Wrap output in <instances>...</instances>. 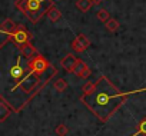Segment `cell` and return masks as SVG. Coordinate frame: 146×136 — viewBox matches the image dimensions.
Wrapping results in <instances>:
<instances>
[{"label": "cell", "mask_w": 146, "mask_h": 136, "mask_svg": "<svg viewBox=\"0 0 146 136\" xmlns=\"http://www.w3.org/2000/svg\"><path fill=\"white\" fill-rule=\"evenodd\" d=\"M54 133H56L57 136H67L69 127H67L64 123H59V125L56 126V129H54Z\"/></svg>", "instance_id": "obj_16"}, {"label": "cell", "mask_w": 146, "mask_h": 136, "mask_svg": "<svg viewBox=\"0 0 146 136\" xmlns=\"http://www.w3.org/2000/svg\"><path fill=\"white\" fill-rule=\"evenodd\" d=\"M78 60H79V59H78L75 54L69 53V54H66V56L62 59L60 64H62V67H63V69H64L66 72H72L73 69H75V66H76Z\"/></svg>", "instance_id": "obj_7"}, {"label": "cell", "mask_w": 146, "mask_h": 136, "mask_svg": "<svg viewBox=\"0 0 146 136\" xmlns=\"http://www.w3.org/2000/svg\"><path fill=\"white\" fill-rule=\"evenodd\" d=\"M126 99L127 96L105 76H100L96 82H88L82 88L80 96V102L102 122H106Z\"/></svg>", "instance_id": "obj_1"}, {"label": "cell", "mask_w": 146, "mask_h": 136, "mask_svg": "<svg viewBox=\"0 0 146 136\" xmlns=\"http://www.w3.org/2000/svg\"><path fill=\"white\" fill-rule=\"evenodd\" d=\"M12 110H13L12 106L5 100V98H0V120L3 122V120L12 113Z\"/></svg>", "instance_id": "obj_9"}, {"label": "cell", "mask_w": 146, "mask_h": 136, "mask_svg": "<svg viewBox=\"0 0 146 136\" xmlns=\"http://www.w3.org/2000/svg\"><path fill=\"white\" fill-rule=\"evenodd\" d=\"M95 5L93 0H78L76 2V9L80 10L82 13H86L92 9V6Z\"/></svg>", "instance_id": "obj_11"}, {"label": "cell", "mask_w": 146, "mask_h": 136, "mask_svg": "<svg viewBox=\"0 0 146 136\" xmlns=\"http://www.w3.org/2000/svg\"><path fill=\"white\" fill-rule=\"evenodd\" d=\"M20 53H22L23 57H26V59H32V57H35V56L37 54V49H36L33 44L26 43V44L20 46Z\"/></svg>", "instance_id": "obj_8"}, {"label": "cell", "mask_w": 146, "mask_h": 136, "mask_svg": "<svg viewBox=\"0 0 146 136\" xmlns=\"http://www.w3.org/2000/svg\"><path fill=\"white\" fill-rule=\"evenodd\" d=\"M16 9L20 10L32 23L42 20L49 9L54 6L53 0H16Z\"/></svg>", "instance_id": "obj_2"}, {"label": "cell", "mask_w": 146, "mask_h": 136, "mask_svg": "<svg viewBox=\"0 0 146 136\" xmlns=\"http://www.w3.org/2000/svg\"><path fill=\"white\" fill-rule=\"evenodd\" d=\"M0 30H5V32L13 34V33L17 30V25H16L12 19H6V20L2 23V27H0Z\"/></svg>", "instance_id": "obj_12"}, {"label": "cell", "mask_w": 146, "mask_h": 136, "mask_svg": "<svg viewBox=\"0 0 146 136\" xmlns=\"http://www.w3.org/2000/svg\"><path fill=\"white\" fill-rule=\"evenodd\" d=\"M105 27L109 30V32H116L119 27H120V25H119V22L116 20V19H113V17H110L106 23H105Z\"/></svg>", "instance_id": "obj_14"}, {"label": "cell", "mask_w": 146, "mask_h": 136, "mask_svg": "<svg viewBox=\"0 0 146 136\" xmlns=\"http://www.w3.org/2000/svg\"><path fill=\"white\" fill-rule=\"evenodd\" d=\"M96 17H98L102 23H106V22L110 19V15H109V12H108L106 9H100V10L96 13Z\"/></svg>", "instance_id": "obj_17"}, {"label": "cell", "mask_w": 146, "mask_h": 136, "mask_svg": "<svg viewBox=\"0 0 146 136\" xmlns=\"http://www.w3.org/2000/svg\"><path fill=\"white\" fill-rule=\"evenodd\" d=\"M53 86H54V89H56L57 92H64L66 88H67V83H66L64 79H57V80H54Z\"/></svg>", "instance_id": "obj_19"}, {"label": "cell", "mask_w": 146, "mask_h": 136, "mask_svg": "<svg viewBox=\"0 0 146 136\" xmlns=\"http://www.w3.org/2000/svg\"><path fill=\"white\" fill-rule=\"evenodd\" d=\"M12 37H13L12 33H7V32H5V30H0V47L6 46V43H7L9 40H12Z\"/></svg>", "instance_id": "obj_15"}, {"label": "cell", "mask_w": 146, "mask_h": 136, "mask_svg": "<svg viewBox=\"0 0 146 136\" xmlns=\"http://www.w3.org/2000/svg\"><path fill=\"white\" fill-rule=\"evenodd\" d=\"M72 73H75L78 78H80V79H88L89 76H90V69H89V66L83 62V60H78V63H76V66H75V69L72 70Z\"/></svg>", "instance_id": "obj_6"}, {"label": "cell", "mask_w": 146, "mask_h": 136, "mask_svg": "<svg viewBox=\"0 0 146 136\" xmlns=\"http://www.w3.org/2000/svg\"><path fill=\"white\" fill-rule=\"evenodd\" d=\"M25 75H26V72H25L23 67L20 66V57H19V59H17V63L10 67V76H12L13 79H20V78H23Z\"/></svg>", "instance_id": "obj_10"}, {"label": "cell", "mask_w": 146, "mask_h": 136, "mask_svg": "<svg viewBox=\"0 0 146 136\" xmlns=\"http://www.w3.org/2000/svg\"><path fill=\"white\" fill-rule=\"evenodd\" d=\"M93 2H95V5H99L100 2H103V0H93Z\"/></svg>", "instance_id": "obj_20"}, {"label": "cell", "mask_w": 146, "mask_h": 136, "mask_svg": "<svg viewBox=\"0 0 146 136\" xmlns=\"http://www.w3.org/2000/svg\"><path fill=\"white\" fill-rule=\"evenodd\" d=\"M136 135H145V136H146V117H143V119L139 122L136 133H133V135H130V136H136Z\"/></svg>", "instance_id": "obj_18"}, {"label": "cell", "mask_w": 146, "mask_h": 136, "mask_svg": "<svg viewBox=\"0 0 146 136\" xmlns=\"http://www.w3.org/2000/svg\"><path fill=\"white\" fill-rule=\"evenodd\" d=\"M49 67H50L49 60H47L44 56H42V54H36V56L32 57V59L29 60V63H27L29 72H32V73H35V75H39V76H40L42 73H44Z\"/></svg>", "instance_id": "obj_3"}, {"label": "cell", "mask_w": 146, "mask_h": 136, "mask_svg": "<svg viewBox=\"0 0 146 136\" xmlns=\"http://www.w3.org/2000/svg\"><path fill=\"white\" fill-rule=\"evenodd\" d=\"M47 17H49L52 22H57V20L62 19V13H60V10H59L56 6H53V7L49 9V12H47Z\"/></svg>", "instance_id": "obj_13"}, {"label": "cell", "mask_w": 146, "mask_h": 136, "mask_svg": "<svg viewBox=\"0 0 146 136\" xmlns=\"http://www.w3.org/2000/svg\"><path fill=\"white\" fill-rule=\"evenodd\" d=\"M72 49L75 50V52H78V53H82V52H85L89 46H90V40L88 39V36L86 34H83V33H79L76 37H75V40L72 42Z\"/></svg>", "instance_id": "obj_5"}, {"label": "cell", "mask_w": 146, "mask_h": 136, "mask_svg": "<svg viewBox=\"0 0 146 136\" xmlns=\"http://www.w3.org/2000/svg\"><path fill=\"white\" fill-rule=\"evenodd\" d=\"M13 43L17 44L19 47L26 44V43H30L32 40V34L30 32H27V29L23 26V25H17V30L13 33V37H12Z\"/></svg>", "instance_id": "obj_4"}]
</instances>
